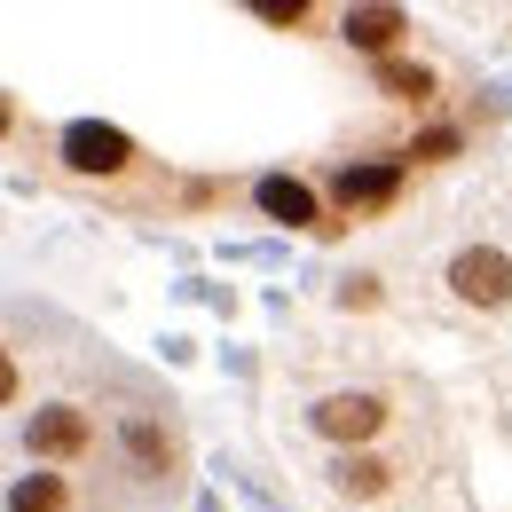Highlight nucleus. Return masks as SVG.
<instances>
[{
    "mask_svg": "<svg viewBox=\"0 0 512 512\" xmlns=\"http://www.w3.org/2000/svg\"><path fill=\"white\" fill-rule=\"evenodd\" d=\"M56 166H64L71 182L127 190V182L150 174V150H142L127 127H111V119H71V127H56Z\"/></svg>",
    "mask_w": 512,
    "mask_h": 512,
    "instance_id": "f257e3e1",
    "label": "nucleus"
},
{
    "mask_svg": "<svg viewBox=\"0 0 512 512\" xmlns=\"http://www.w3.org/2000/svg\"><path fill=\"white\" fill-rule=\"evenodd\" d=\"M386 426H394V394H379V386H331V394L308 402V434L323 449H339V457L379 449Z\"/></svg>",
    "mask_w": 512,
    "mask_h": 512,
    "instance_id": "f03ea898",
    "label": "nucleus"
},
{
    "mask_svg": "<svg viewBox=\"0 0 512 512\" xmlns=\"http://www.w3.org/2000/svg\"><path fill=\"white\" fill-rule=\"evenodd\" d=\"M95 442H103V426H95V410H87V402H71V394L40 402V410H24V457H32V465H48V473L87 465Z\"/></svg>",
    "mask_w": 512,
    "mask_h": 512,
    "instance_id": "7ed1b4c3",
    "label": "nucleus"
},
{
    "mask_svg": "<svg viewBox=\"0 0 512 512\" xmlns=\"http://www.w3.org/2000/svg\"><path fill=\"white\" fill-rule=\"evenodd\" d=\"M111 442H119V465H127L142 489H182V473H190V449H182V434H174L158 410H119Z\"/></svg>",
    "mask_w": 512,
    "mask_h": 512,
    "instance_id": "20e7f679",
    "label": "nucleus"
},
{
    "mask_svg": "<svg viewBox=\"0 0 512 512\" xmlns=\"http://www.w3.org/2000/svg\"><path fill=\"white\" fill-rule=\"evenodd\" d=\"M449 300L457 308H473V316H505L512 308V253L505 245H457L442 268Z\"/></svg>",
    "mask_w": 512,
    "mask_h": 512,
    "instance_id": "39448f33",
    "label": "nucleus"
},
{
    "mask_svg": "<svg viewBox=\"0 0 512 512\" xmlns=\"http://www.w3.org/2000/svg\"><path fill=\"white\" fill-rule=\"evenodd\" d=\"M402 182H410V166H402V158H355V166H339L316 197H323V205H339L347 221H379L386 205L402 197Z\"/></svg>",
    "mask_w": 512,
    "mask_h": 512,
    "instance_id": "423d86ee",
    "label": "nucleus"
},
{
    "mask_svg": "<svg viewBox=\"0 0 512 512\" xmlns=\"http://www.w3.org/2000/svg\"><path fill=\"white\" fill-rule=\"evenodd\" d=\"M410 8H394V0H363V8H339V40L363 56V64H394V56H410Z\"/></svg>",
    "mask_w": 512,
    "mask_h": 512,
    "instance_id": "0eeeda50",
    "label": "nucleus"
},
{
    "mask_svg": "<svg viewBox=\"0 0 512 512\" xmlns=\"http://www.w3.org/2000/svg\"><path fill=\"white\" fill-rule=\"evenodd\" d=\"M253 205L276 221V229H308V237L331 229V213H323V197H316L308 174H260V182H253Z\"/></svg>",
    "mask_w": 512,
    "mask_h": 512,
    "instance_id": "6e6552de",
    "label": "nucleus"
},
{
    "mask_svg": "<svg viewBox=\"0 0 512 512\" xmlns=\"http://www.w3.org/2000/svg\"><path fill=\"white\" fill-rule=\"evenodd\" d=\"M331 489L347 497V505H379L402 489V465L386 457V449H355V457H331Z\"/></svg>",
    "mask_w": 512,
    "mask_h": 512,
    "instance_id": "1a4fd4ad",
    "label": "nucleus"
},
{
    "mask_svg": "<svg viewBox=\"0 0 512 512\" xmlns=\"http://www.w3.org/2000/svg\"><path fill=\"white\" fill-rule=\"evenodd\" d=\"M371 87H379L394 111H434V103H442V71H434V64H418V56L371 64Z\"/></svg>",
    "mask_w": 512,
    "mask_h": 512,
    "instance_id": "9d476101",
    "label": "nucleus"
},
{
    "mask_svg": "<svg viewBox=\"0 0 512 512\" xmlns=\"http://www.w3.org/2000/svg\"><path fill=\"white\" fill-rule=\"evenodd\" d=\"M0 512H79V489H71V473L24 465V473H8V489H0Z\"/></svg>",
    "mask_w": 512,
    "mask_h": 512,
    "instance_id": "9b49d317",
    "label": "nucleus"
},
{
    "mask_svg": "<svg viewBox=\"0 0 512 512\" xmlns=\"http://www.w3.org/2000/svg\"><path fill=\"white\" fill-rule=\"evenodd\" d=\"M331 308H339V316H379L386 308V276L379 268H347V276L331 284Z\"/></svg>",
    "mask_w": 512,
    "mask_h": 512,
    "instance_id": "f8f14e48",
    "label": "nucleus"
},
{
    "mask_svg": "<svg viewBox=\"0 0 512 512\" xmlns=\"http://www.w3.org/2000/svg\"><path fill=\"white\" fill-rule=\"evenodd\" d=\"M457 150H465V134H457V127H418V134H410V150H402V166H449Z\"/></svg>",
    "mask_w": 512,
    "mask_h": 512,
    "instance_id": "ddd939ff",
    "label": "nucleus"
},
{
    "mask_svg": "<svg viewBox=\"0 0 512 512\" xmlns=\"http://www.w3.org/2000/svg\"><path fill=\"white\" fill-rule=\"evenodd\" d=\"M253 16L268 24V32H308V24H316L308 0H253Z\"/></svg>",
    "mask_w": 512,
    "mask_h": 512,
    "instance_id": "4468645a",
    "label": "nucleus"
},
{
    "mask_svg": "<svg viewBox=\"0 0 512 512\" xmlns=\"http://www.w3.org/2000/svg\"><path fill=\"white\" fill-rule=\"evenodd\" d=\"M24 402V363H16V347L0 339V410H16Z\"/></svg>",
    "mask_w": 512,
    "mask_h": 512,
    "instance_id": "2eb2a0df",
    "label": "nucleus"
},
{
    "mask_svg": "<svg viewBox=\"0 0 512 512\" xmlns=\"http://www.w3.org/2000/svg\"><path fill=\"white\" fill-rule=\"evenodd\" d=\"M16 134H24V111H16V95H8V87H0V150H8V142H16Z\"/></svg>",
    "mask_w": 512,
    "mask_h": 512,
    "instance_id": "dca6fc26",
    "label": "nucleus"
}]
</instances>
